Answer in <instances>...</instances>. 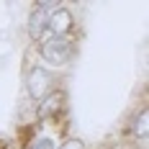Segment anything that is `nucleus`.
I'll use <instances>...</instances> for the list:
<instances>
[{
	"instance_id": "nucleus-1",
	"label": "nucleus",
	"mask_w": 149,
	"mask_h": 149,
	"mask_svg": "<svg viewBox=\"0 0 149 149\" xmlns=\"http://www.w3.org/2000/svg\"><path fill=\"white\" fill-rule=\"evenodd\" d=\"M41 57L49 67H62L72 57V46H70L67 39H49V41L41 44Z\"/></svg>"
},
{
	"instance_id": "nucleus-2",
	"label": "nucleus",
	"mask_w": 149,
	"mask_h": 149,
	"mask_svg": "<svg viewBox=\"0 0 149 149\" xmlns=\"http://www.w3.org/2000/svg\"><path fill=\"white\" fill-rule=\"evenodd\" d=\"M59 3H36L33 13L29 15V33L36 39V41H46V18L52 10H57Z\"/></svg>"
},
{
	"instance_id": "nucleus-3",
	"label": "nucleus",
	"mask_w": 149,
	"mask_h": 149,
	"mask_svg": "<svg viewBox=\"0 0 149 149\" xmlns=\"http://www.w3.org/2000/svg\"><path fill=\"white\" fill-rule=\"evenodd\" d=\"M52 72L44 70V67H33L26 77V88H29V95L31 98H36V100H41L49 95V90H52Z\"/></svg>"
},
{
	"instance_id": "nucleus-4",
	"label": "nucleus",
	"mask_w": 149,
	"mask_h": 149,
	"mask_svg": "<svg viewBox=\"0 0 149 149\" xmlns=\"http://www.w3.org/2000/svg\"><path fill=\"white\" fill-rule=\"evenodd\" d=\"M70 29H72V13L64 8L52 10L46 18V41L49 39H64L70 33Z\"/></svg>"
},
{
	"instance_id": "nucleus-5",
	"label": "nucleus",
	"mask_w": 149,
	"mask_h": 149,
	"mask_svg": "<svg viewBox=\"0 0 149 149\" xmlns=\"http://www.w3.org/2000/svg\"><path fill=\"white\" fill-rule=\"evenodd\" d=\"M64 108V93H49L46 98L39 100V118H52L54 113H59Z\"/></svg>"
},
{
	"instance_id": "nucleus-6",
	"label": "nucleus",
	"mask_w": 149,
	"mask_h": 149,
	"mask_svg": "<svg viewBox=\"0 0 149 149\" xmlns=\"http://www.w3.org/2000/svg\"><path fill=\"white\" fill-rule=\"evenodd\" d=\"M29 149H57V144H54L52 136H36V139L31 141Z\"/></svg>"
},
{
	"instance_id": "nucleus-7",
	"label": "nucleus",
	"mask_w": 149,
	"mask_h": 149,
	"mask_svg": "<svg viewBox=\"0 0 149 149\" xmlns=\"http://www.w3.org/2000/svg\"><path fill=\"white\" fill-rule=\"evenodd\" d=\"M134 134L139 136V139H147V111L139 113V118H136V123H134Z\"/></svg>"
},
{
	"instance_id": "nucleus-8",
	"label": "nucleus",
	"mask_w": 149,
	"mask_h": 149,
	"mask_svg": "<svg viewBox=\"0 0 149 149\" xmlns=\"http://www.w3.org/2000/svg\"><path fill=\"white\" fill-rule=\"evenodd\" d=\"M59 149H85V144H82L80 139H67V141H64Z\"/></svg>"
}]
</instances>
